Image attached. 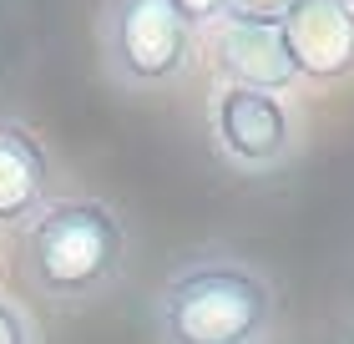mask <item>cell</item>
<instances>
[{
  "instance_id": "obj_9",
  "label": "cell",
  "mask_w": 354,
  "mask_h": 344,
  "mask_svg": "<svg viewBox=\"0 0 354 344\" xmlns=\"http://www.w3.org/2000/svg\"><path fill=\"white\" fill-rule=\"evenodd\" d=\"M0 344H41L30 314L15 299H6V293H0Z\"/></svg>"
},
{
  "instance_id": "obj_11",
  "label": "cell",
  "mask_w": 354,
  "mask_h": 344,
  "mask_svg": "<svg viewBox=\"0 0 354 344\" xmlns=\"http://www.w3.org/2000/svg\"><path fill=\"white\" fill-rule=\"evenodd\" d=\"M349 6H354V0H349Z\"/></svg>"
},
{
  "instance_id": "obj_8",
  "label": "cell",
  "mask_w": 354,
  "mask_h": 344,
  "mask_svg": "<svg viewBox=\"0 0 354 344\" xmlns=\"http://www.w3.org/2000/svg\"><path fill=\"white\" fill-rule=\"evenodd\" d=\"M299 6H304V0H228V10H223V15H233V21H253V26H283Z\"/></svg>"
},
{
  "instance_id": "obj_1",
  "label": "cell",
  "mask_w": 354,
  "mask_h": 344,
  "mask_svg": "<svg viewBox=\"0 0 354 344\" xmlns=\"http://www.w3.org/2000/svg\"><path fill=\"white\" fill-rule=\"evenodd\" d=\"M15 258L46 304H91L127 269V228L102 198H51L21 228Z\"/></svg>"
},
{
  "instance_id": "obj_4",
  "label": "cell",
  "mask_w": 354,
  "mask_h": 344,
  "mask_svg": "<svg viewBox=\"0 0 354 344\" xmlns=\"http://www.w3.org/2000/svg\"><path fill=\"white\" fill-rule=\"evenodd\" d=\"M207 137L218 157L238 172H273L299 152V111L279 91L213 87L207 96Z\"/></svg>"
},
{
  "instance_id": "obj_7",
  "label": "cell",
  "mask_w": 354,
  "mask_h": 344,
  "mask_svg": "<svg viewBox=\"0 0 354 344\" xmlns=\"http://www.w3.org/2000/svg\"><path fill=\"white\" fill-rule=\"evenodd\" d=\"M51 208V157L21 122H0V228H26Z\"/></svg>"
},
{
  "instance_id": "obj_6",
  "label": "cell",
  "mask_w": 354,
  "mask_h": 344,
  "mask_svg": "<svg viewBox=\"0 0 354 344\" xmlns=\"http://www.w3.org/2000/svg\"><path fill=\"white\" fill-rule=\"evenodd\" d=\"M299 81H349L354 76V6L349 0H304L279 26Z\"/></svg>"
},
{
  "instance_id": "obj_5",
  "label": "cell",
  "mask_w": 354,
  "mask_h": 344,
  "mask_svg": "<svg viewBox=\"0 0 354 344\" xmlns=\"http://www.w3.org/2000/svg\"><path fill=\"white\" fill-rule=\"evenodd\" d=\"M207 66H213L218 87H253V91H279V96H288L299 87L283 30L233 21V15L207 26Z\"/></svg>"
},
{
  "instance_id": "obj_10",
  "label": "cell",
  "mask_w": 354,
  "mask_h": 344,
  "mask_svg": "<svg viewBox=\"0 0 354 344\" xmlns=\"http://www.w3.org/2000/svg\"><path fill=\"white\" fill-rule=\"evenodd\" d=\"M177 6L187 10V21L192 26H213V21H223V10H228V0H177Z\"/></svg>"
},
{
  "instance_id": "obj_2",
  "label": "cell",
  "mask_w": 354,
  "mask_h": 344,
  "mask_svg": "<svg viewBox=\"0 0 354 344\" xmlns=\"http://www.w3.org/2000/svg\"><path fill=\"white\" fill-rule=\"evenodd\" d=\"M279 314L273 284L243 258H187L152 293L162 344H263Z\"/></svg>"
},
{
  "instance_id": "obj_3",
  "label": "cell",
  "mask_w": 354,
  "mask_h": 344,
  "mask_svg": "<svg viewBox=\"0 0 354 344\" xmlns=\"http://www.w3.org/2000/svg\"><path fill=\"white\" fill-rule=\"evenodd\" d=\"M102 66L127 91H167L198 56V26L177 0H102Z\"/></svg>"
}]
</instances>
